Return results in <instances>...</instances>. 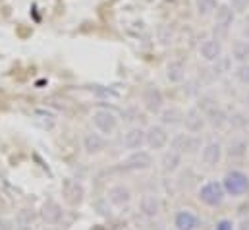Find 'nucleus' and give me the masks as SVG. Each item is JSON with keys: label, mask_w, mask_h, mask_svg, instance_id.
I'll list each match as a JSON object with an SVG mask.
<instances>
[{"label": "nucleus", "mask_w": 249, "mask_h": 230, "mask_svg": "<svg viewBox=\"0 0 249 230\" xmlns=\"http://www.w3.org/2000/svg\"><path fill=\"white\" fill-rule=\"evenodd\" d=\"M91 122L97 128L99 134L110 135V134L116 132L120 120H118V115L114 111H110V109H95L93 115H91Z\"/></svg>", "instance_id": "obj_4"}, {"label": "nucleus", "mask_w": 249, "mask_h": 230, "mask_svg": "<svg viewBox=\"0 0 249 230\" xmlns=\"http://www.w3.org/2000/svg\"><path fill=\"white\" fill-rule=\"evenodd\" d=\"M180 167H182V153H178L174 149H168L166 153H162V157H160V169H162V172L174 174Z\"/></svg>", "instance_id": "obj_18"}, {"label": "nucleus", "mask_w": 249, "mask_h": 230, "mask_svg": "<svg viewBox=\"0 0 249 230\" xmlns=\"http://www.w3.org/2000/svg\"><path fill=\"white\" fill-rule=\"evenodd\" d=\"M141 101H143V107H145L151 115H159V113L162 111V107H164V97H162L160 89H157V87H147V89L143 91Z\"/></svg>", "instance_id": "obj_11"}, {"label": "nucleus", "mask_w": 249, "mask_h": 230, "mask_svg": "<svg viewBox=\"0 0 249 230\" xmlns=\"http://www.w3.org/2000/svg\"><path fill=\"white\" fill-rule=\"evenodd\" d=\"M230 58L236 64H244L249 62V39H236L232 43V51H230Z\"/></svg>", "instance_id": "obj_19"}, {"label": "nucleus", "mask_w": 249, "mask_h": 230, "mask_svg": "<svg viewBox=\"0 0 249 230\" xmlns=\"http://www.w3.org/2000/svg\"><path fill=\"white\" fill-rule=\"evenodd\" d=\"M170 149H174V151H178L182 155L184 153H193V151L201 149V139L195 134H178V135L172 137Z\"/></svg>", "instance_id": "obj_8"}, {"label": "nucleus", "mask_w": 249, "mask_h": 230, "mask_svg": "<svg viewBox=\"0 0 249 230\" xmlns=\"http://www.w3.org/2000/svg\"><path fill=\"white\" fill-rule=\"evenodd\" d=\"M214 230H234V223L228 221V219H222L214 225Z\"/></svg>", "instance_id": "obj_27"}, {"label": "nucleus", "mask_w": 249, "mask_h": 230, "mask_svg": "<svg viewBox=\"0 0 249 230\" xmlns=\"http://www.w3.org/2000/svg\"><path fill=\"white\" fill-rule=\"evenodd\" d=\"M228 6L236 12V16H244L249 10V0H228Z\"/></svg>", "instance_id": "obj_26"}, {"label": "nucleus", "mask_w": 249, "mask_h": 230, "mask_svg": "<svg viewBox=\"0 0 249 230\" xmlns=\"http://www.w3.org/2000/svg\"><path fill=\"white\" fill-rule=\"evenodd\" d=\"M234 77L242 83V85H249V62L238 64L234 68Z\"/></svg>", "instance_id": "obj_25"}, {"label": "nucleus", "mask_w": 249, "mask_h": 230, "mask_svg": "<svg viewBox=\"0 0 249 230\" xmlns=\"http://www.w3.org/2000/svg\"><path fill=\"white\" fill-rule=\"evenodd\" d=\"M182 124H184V128H186L187 134H195V135H199V134L203 132V128L207 126V118H205V115H203L197 107H191L187 113H184Z\"/></svg>", "instance_id": "obj_9"}, {"label": "nucleus", "mask_w": 249, "mask_h": 230, "mask_svg": "<svg viewBox=\"0 0 249 230\" xmlns=\"http://www.w3.org/2000/svg\"><path fill=\"white\" fill-rule=\"evenodd\" d=\"M218 4H220L218 0H193L195 12H197L199 18H209V16H213Z\"/></svg>", "instance_id": "obj_22"}, {"label": "nucleus", "mask_w": 249, "mask_h": 230, "mask_svg": "<svg viewBox=\"0 0 249 230\" xmlns=\"http://www.w3.org/2000/svg\"><path fill=\"white\" fill-rule=\"evenodd\" d=\"M62 195L68 205H71V207L81 205V201L85 199V188L81 182H77L73 178H66L62 182Z\"/></svg>", "instance_id": "obj_6"}, {"label": "nucleus", "mask_w": 249, "mask_h": 230, "mask_svg": "<svg viewBox=\"0 0 249 230\" xmlns=\"http://www.w3.org/2000/svg\"><path fill=\"white\" fill-rule=\"evenodd\" d=\"M199 57H201V60H205L207 64H214L218 58L222 57V43L216 41L214 37L205 39L199 45Z\"/></svg>", "instance_id": "obj_10"}, {"label": "nucleus", "mask_w": 249, "mask_h": 230, "mask_svg": "<svg viewBox=\"0 0 249 230\" xmlns=\"http://www.w3.org/2000/svg\"><path fill=\"white\" fill-rule=\"evenodd\" d=\"M105 147H107V139H105L103 134L89 132V134L83 135V149H85L87 155H99V153L105 151Z\"/></svg>", "instance_id": "obj_13"}, {"label": "nucleus", "mask_w": 249, "mask_h": 230, "mask_svg": "<svg viewBox=\"0 0 249 230\" xmlns=\"http://www.w3.org/2000/svg\"><path fill=\"white\" fill-rule=\"evenodd\" d=\"M45 230H56V229H45Z\"/></svg>", "instance_id": "obj_31"}, {"label": "nucleus", "mask_w": 249, "mask_h": 230, "mask_svg": "<svg viewBox=\"0 0 249 230\" xmlns=\"http://www.w3.org/2000/svg\"><path fill=\"white\" fill-rule=\"evenodd\" d=\"M166 79L170 83H182L186 79V64L180 60H172L166 66Z\"/></svg>", "instance_id": "obj_20"}, {"label": "nucleus", "mask_w": 249, "mask_h": 230, "mask_svg": "<svg viewBox=\"0 0 249 230\" xmlns=\"http://www.w3.org/2000/svg\"><path fill=\"white\" fill-rule=\"evenodd\" d=\"M224 197H226V192L222 188V182H216V180L203 184L197 192V199L207 207H218L224 201Z\"/></svg>", "instance_id": "obj_3"}, {"label": "nucleus", "mask_w": 249, "mask_h": 230, "mask_svg": "<svg viewBox=\"0 0 249 230\" xmlns=\"http://www.w3.org/2000/svg\"><path fill=\"white\" fill-rule=\"evenodd\" d=\"M246 147H248V143H246L244 139L236 137V139H232L230 145H228V155H230V157H242V155L246 153Z\"/></svg>", "instance_id": "obj_24"}, {"label": "nucleus", "mask_w": 249, "mask_h": 230, "mask_svg": "<svg viewBox=\"0 0 249 230\" xmlns=\"http://www.w3.org/2000/svg\"><path fill=\"white\" fill-rule=\"evenodd\" d=\"M141 211H143L147 217H155V215H159V211H160V203H159V199H157L155 195H145V197L141 199Z\"/></svg>", "instance_id": "obj_23"}, {"label": "nucleus", "mask_w": 249, "mask_h": 230, "mask_svg": "<svg viewBox=\"0 0 249 230\" xmlns=\"http://www.w3.org/2000/svg\"><path fill=\"white\" fill-rule=\"evenodd\" d=\"M122 165H124V169H127V171L143 172V171H149L153 167V157H151L149 151L137 149V151H131L129 157H125Z\"/></svg>", "instance_id": "obj_7"}, {"label": "nucleus", "mask_w": 249, "mask_h": 230, "mask_svg": "<svg viewBox=\"0 0 249 230\" xmlns=\"http://www.w3.org/2000/svg\"><path fill=\"white\" fill-rule=\"evenodd\" d=\"M107 197H108V201L114 207H120L122 209V207H127L129 201H131V190L127 186H124V184H116V186H112L108 190Z\"/></svg>", "instance_id": "obj_12"}, {"label": "nucleus", "mask_w": 249, "mask_h": 230, "mask_svg": "<svg viewBox=\"0 0 249 230\" xmlns=\"http://www.w3.org/2000/svg\"><path fill=\"white\" fill-rule=\"evenodd\" d=\"M222 188L226 195L232 197H242L249 192V174L244 171H230L222 178Z\"/></svg>", "instance_id": "obj_2"}, {"label": "nucleus", "mask_w": 249, "mask_h": 230, "mask_svg": "<svg viewBox=\"0 0 249 230\" xmlns=\"http://www.w3.org/2000/svg\"><path fill=\"white\" fill-rule=\"evenodd\" d=\"M174 227L176 230H197L199 229V217L187 209H182L174 217Z\"/></svg>", "instance_id": "obj_16"}, {"label": "nucleus", "mask_w": 249, "mask_h": 230, "mask_svg": "<svg viewBox=\"0 0 249 230\" xmlns=\"http://www.w3.org/2000/svg\"><path fill=\"white\" fill-rule=\"evenodd\" d=\"M0 230H14L12 221H8V219H0Z\"/></svg>", "instance_id": "obj_29"}, {"label": "nucleus", "mask_w": 249, "mask_h": 230, "mask_svg": "<svg viewBox=\"0 0 249 230\" xmlns=\"http://www.w3.org/2000/svg\"><path fill=\"white\" fill-rule=\"evenodd\" d=\"M213 18H214V23H213V37L222 43V41L228 39L232 27H234V23H236V12L228 6V2H224V4H218V6H216Z\"/></svg>", "instance_id": "obj_1"}, {"label": "nucleus", "mask_w": 249, "mask_h": 230, "mask_svg": "<svg viewBox=\"0 0 249 230\" xmlns=\"http://www.w3.org/2000/svg\"><path fill=\"white\" fill-rule=\"evenodd\" d=\"M14 230H33L31 227H27V225H21V227H16Z\"/></svg>", "instance_id": "obj_30"}, {"label": "nucleus", "mask_w": 249, "mask_h": 230, "mask_svg": "<svg viewBox=\"0 0 249 230\" xmlns=\"http://www.w3.org/2000/svg\"><path fill=\"white\" fill-rule=\"evenodd\" d=\"M168 132L164 130L162 124H155L145 130V145L153 151H162L168 145Z\"/></svg>", "instance_id": "obj_5"}, {"label": "nucleus", "mask_w": 249, "mask_h": 230, "mask_svg": "<svg viewBox=\"0 0 249 230\" xmlns=\"http://www.w3.org/2000/svg\"><path fill=\"white\" fill-rule=\"evenodd\" d=\"M160 124L162 126H180L184 120V111L178 107H170V109H162L160 113Z\"/></svg>", "instance_id": "obj_21"}, {"label": "nucleus", "mask_w": 249, "mask_h": 230, "mask_svg": "<svg viewBox=\"0 0 249 230\" xmlns=\"http://www.w3.org/2000/svg\"><path fill=\"white\" fill-rule=\"evenodd\" d=\"M222 159V145L218 141H209L201 147V161L207 165V167H214L218 165Z\"/></svg>", "instance_id": "obj_14"}, {"label": "nucleus", "mask_w": 249, "mask_h": 230, "mask_svg": "<svg viewBox=\"0 0 249 230\" xmlns=\"http://www.w3.org/2000/svg\"><path fill=\"white\" fill-rule=\"evenodd\" d=\"M62 217H64V211L56 201H47V203L43 205V209H41V219H43L49 227L58 225V223L62 221Z\"/></svg>", "instance_id": "obj_15"}, {"label": "nucleus", "mask_w": 249, "mask_h": 230, "mask_svg": "<svg viewBox=\"0 0 249 230\" xmlns=\"http://www.w3.org/2000/svg\"><path fill=\"white\" fill-rule=\"evenodd\" d=\"M242 35H244V39H249V18H246L242 23Z\"/></svg>", "instance_id": "obj_28"}, {"label": "nucleus", "mask_w": 249, "mask_h": 230, "mask_svg": "<svg viewBox=\"0 0 249 230\" xmlns=\"http://www.w3.org/2000/svg\"><path fill=\"white\" fill-rule=\"evenodd\" d=\"M145 145V130L143 128H131L124 134V147L127 151H137Z\"/></svg>", "instance_id": "obj_17"}]
</instances>
